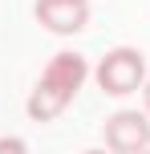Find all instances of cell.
I'll use <instances>...</instances> for the list:
<instances>
[{
	"instance_id": "cell-1",
	"label": "cell",
	"mask_w": 150,
	"mask_h": 154,
	"mask_svg": "<svg viewBox=\"0 0 150 154\" xmlns=\"http://www.w3.org/2000/svg\"><path fill=\"white\" fill-rule=\"evenodd\" d=\"M89 77V65L81 53H73V49H65V53H57L53 61L45 65V73H41L37 89L29 93V118L32 122H53V118L65 114V106H69L73 97H77V89L85 85Z\"/></svg>"
},
{
	"instance_id": "cell-9",
	"label": "cell",
	"mask_w": 150,
	"mask_h": 154,
	"mask_svg": "<svg viewBox=\"0 0 150 154\" xmlns=\"http://www.w3.org/2000/svg\"><path fill=\"white\" fill-rule=\"evenodd\" d=\"M142 154H150V150H142Z\"/></svg>"
},
{
	"instance_id": "cell-8",
	"label": "cell",
	"mask_w": 150,
	"mask_h": 154,
	"mask_svg": "<svg viewBox=\"0 0 150 154\" xmlns=\"http://www.w3.org/2000/svg\"><path fill=\"white\" fill-rule=\"evenodd\" d=\"M73 4H89V0H73Z\"/></svg>"
},
{
	"instance_id": "cell-6",
	"label": "cell",
	"mask_w": 150,
	"mask_h": 154,
	"mask_svg": "<svg viewBox=\"0 0 150 154\" xmlns=\"http://www.w3.org/2000/svg\"><path fill=\"white\" fill-rule=\"evenodd\" d=\"M142 101H146V114H150V81L142 85Z\"/></svg>"
},
{
	"instance_id": "cell-5",
	"label": "cell",
	"mask_w": 150,
	"mask_h": 154,
	"mask_svg": "<svg viewBox=\"0 0 150 154\" xmlns=\"http://www.w3.org/2000/svg\"><path fill=\"white\" fill-rule=\"evenodd\" d=\"M0 154H29V146H24L20 138H12V134H4V138H0Z\"/></svg>"
},
{
	"instance_id": "cell-3",
	"label": "cell",
	"mask_w": 150,
	"mask_h": 154,
	"mask_svg": "<svg viewBox=\"0 0 150 154\" xmlns=\"http://www.w3.org/2000/svg\"><path fill=\"white\" fill-rule=\"evenodd\" d=\"M106 150L114 154H142L150 150V114H138V109H118L106 122Z\"/></svg>"
},
{
	"instance_id": "cell-7",
	"label": "cell",
	"mask_w": 150,
	"mask_h": 154,
	"mask_svg": "<svg viewBox=\"0 0 150 154\" xmlns=\"http://www.w3.org/2000/svg\"><path fill=\"white\" fill-rule=\"evenodd\" d=\"M85 154H114V150H85Z\"/></svg>"
},
{
	"instance_id": "cell-4",
	"label": "cell",
	"mask_w": 150,
	"mask_h": 154,
	"mask_svg": "<svg viewBox=\"0 0 150 154\" xmlns=\"http://www.w3.org/2000/svg\"><path fill=\"white\" fill-rule=\"evenodd\" d=\"M37 24L57 37H73L89 24V4H73V0H37Z\"/></svg>"
},
{
	"instance_id": "cell-2",
	"label": "cell",
	"mask_w": 150,
	"mask_h": 154,
	"mask_svg": "<svg viewBox=\"0 0 150 154\" xmlns=\"http://www.w3.org/2000/svg\"><path fill=\"white\" fill-rule=\"evenodd\" d=\"M146 85V57L138 49L122 45V49H110V53L97 61V89L110 93V97H126V93L142 89Z\"/></svg>"
}]
</instances>
